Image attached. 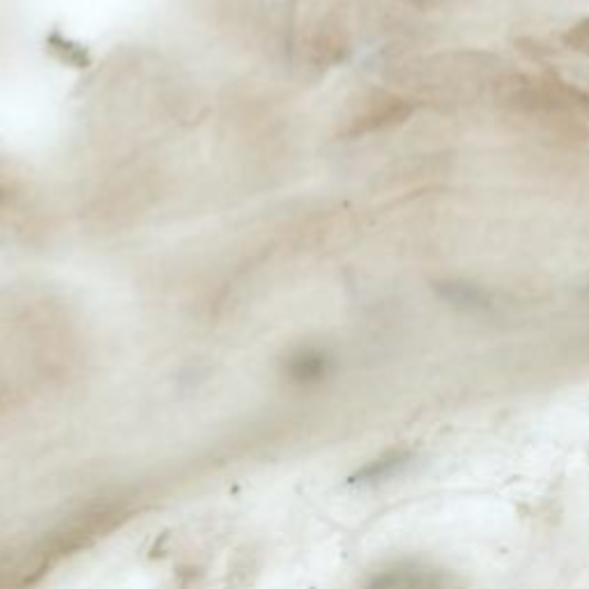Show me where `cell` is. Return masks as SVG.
Listing matches in <instances>:
<instances>
[{"label":"cell","instance_id":"obj_1","mask_svg":"<svg viewBox=\"0 0 589 589\" xmlns=\"http://www.w3.org/2000/svg\"><path fill=\"white\" fill-rule=\"evenodd\" d=\"M362 589H461V583L442 566L405 560L385 566L366 580Z\"/></svg>","mask_w":589,"mask_h":589},{"label":"cell","instance_id":"obj_2","mask_svg":"<svg viewBox=\"0 0 589 589\" xmlns=\"http://www.w3.org/2000/svg\"><path fill=\"white\" fill-rule=\"evenodd\" d=\"M327 359L316 350H300L288 359V378L297 385H311L325 376Z\"/></svg>","mask_w":589,"mask_h":589},{"label":"cell","instance_id":"obj_3","mask_svg":"<svg viewBox=\"0 0 589 589\" xmlns=\"http://www.w3.org/2000/svg\"><path fill=\"white\" fill-rule=\"evenodd\" d=\"M566 44L589 60V17L578 21V24L566 33Z\"/></svg>","mask_w":589,"mask_h":589}]
</instances>
